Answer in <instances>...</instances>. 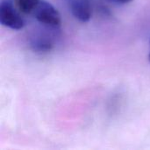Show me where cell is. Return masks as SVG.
Here are the masks:
<instances>
[{"label": "cell", "mask_w": 150, "mask_h": 150, "mask_svg": "<svg viewBox=\"0 0 150 150\" xmlns=\"http://www.w3.org/2000/svg\"><path fill=\"white\" fill-rule=\"evenodd\" d=\"M36 20L44 27L56 30L62 25V18L58 10L49 2L40 0L33 12Z\"/></svg>", "instance_id": "6da1fadb"}, {"label": "cell", "mask_w": 150, "mask_h": 150, "mask_svg": "<svg viewBox=\"0 0 150 150\" xmlns=\"http://www.w3.org/2000/svg\"><path fill=\"white\" fill-rule=\"evenodd\" d=\"M0 23L12 30H21L25 20L13 4L12 0H2L0 3Z\"/></svg>", "instance_id": "7a4b0ae2"}, {"label": "cell", "mask_w": 150, "mask_h": 150, "mask_svg": "<svg viewBox=\"0 0 150 150\" xmlns=\"http://www.w3.org/2000/svg\"><path fill=\"white\" fill-rule=\"evenodd\" d=\"M29 46L36 53H47L54 46V37L46 31L33 32L29 37Z\"/></svg>", "instance_id": "3957f363"}, {"label": "cell", "mask_w": 150, "mask_h": 150, "mask_svg": "<svg viewBox=\"0 0 150 150\" xmlns=\"http://www.w3.org/2000/svg\"><path fill=\"white\" fill-rule=\"evenodd\" d=\"M72 15L81 22H88L92 16L90 0H65Z\"/></svg>", "instance_id": "277c9868"}, {"label": "cell", "mask_w": 150, "mask_h": 150, "mask_svg": "<svg viewBox=\"0 0 150 150\" xmlns=\"http://www.w3.org/2000/svg\"><path fill=\"white\" fill-rule=\"evenodd\" d=\"M19 11L25 14L33 13L40 0H15Z\"/></svg>", "instance_id": "5b68a950"}, {"label": "cell", "mask_w": 150, "mask_h": 150, "mask_svg": "<svg viewBox=\"0 0 150 150\" xmlns=\"http://www.w3.org/2000/svg\"><path fill=\"white\" fill-rule=\"evenodd\" d=\"M116 4H129L131 3L133 0H111Z\"/></svg>", "instance_id": "8992f818"}, {"label": "cell", "mask_w": 150, "mask_h": 150, "mask_svg": "<svg viewBox=\"0 0 150 150\" xmlns=\"http://www.w3.org/2000/svg\"><path fill=\"white\" fill-rule=\"evenodd\" d=\"M149 62H150V40H149Z\"/></svg>", "instance_id": "52a82bcc"}]
</instances>
